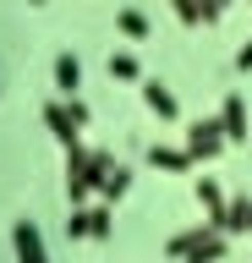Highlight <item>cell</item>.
Instances as JSON below:
<instances>
[{"mask_svg": "<svg viewBox=\"0 0 252 263\" xmlns=\"http://www.w3.org/2000/svg\"><path fill=\"white\" fill-rule=\"evenodd\" d=\"M66 236L71 241H104L110 236V209H83V203H71V219H66Z\"/></svg>", "mask_w": 252, "mask_h": 263, "instance_id": "obj_3", "label": "cell"}, {"mask_svg": "<svg viewBox=\"0 0 252 263\" xmlns=\"http://www.w3.org/2000/svg\"><path fill=\"white\" fill-rule=\"evenodd\" d=\"M115 22H121V33H126V39H148V16H143V11H121Z\"/></svg>", "mask_w": 252, "mask_h": 263, "instance_id": "obj_15", "label": "cell"}, {"mask_svg": "<svg viewBox=\"0 0 252 263\" xmlns=\"http://www.w3.org/2000/svg\"><path fill=\"white\" fill-rule=\"evenodd\" d=\"M11 252H17L22 263H44V236H38L33 219H17V230H11Z\"/></svg>", "mask_w": 252, "mask_h": 263, "instance_id": "obj_5", "label": "cell"}, {"mask_svg": "<svg viewBox=\"0 0 252 263\" xmlns=\"http://www.w3.org/2000/svg\"><path fill=\"white\" fill-rule=\"evenodd\" d=\"M143 104H148V110L159 115V121H176V115H181V104H176V93H170V88H165L159 77H148V82H143Z\"/></svg>", "mask_w": 252, "mask_h": 263, "instance_id": "obj_6", "label": "cell"}, {"mask_svg": "<svg viewBox=\"0 0 252 263\" xmlns=\"http://www.w3.org/2000/svg\"><path fill=\"white\" fill-rule=\"evenodd\" d=\"M219 121H225V137H230V143H247V99H241V93L225 99Z\"/></svg>", "mask_w": 252, "mask_h": 263, "instance_id": "obj_7", "label": "cell"}, {"mask_svg": "<svg viewBox=\"0 0 252 263\" xmlns=\"http://www.w3.org/2000/svg\"><path fill=\"white\" fill-rule=\"evenodd\" d=\"M247 230H252V197H241L225 209V236H247Z\"/></svg>", "mask_w": 252, "mask_h": 263, "instance_id": "obj_13", "label": "cell"}, {"mask_svg": "<svg viewBox=\"0 0 252 263\" xmlns=\"http://www.w3.org/2000/svg\"><path fill=\"white\" fill-rule=\"evenodd\" d=\"M225 143H230V137H225V121H219V115L214 121H198V126L186 132V154H192V159H214Z\"/></svg>", "mask_w": 252, "mask_h": 263, "instance_id": "obj_4", "label": "cell"}, {"mask_svg": "<svg viewBox=\"0 0 252 263\" xmlns=\"http://www.w3.org/2000/svg\"><path fill=\"white\" fill-rule=\"evenodd\" d=\"M236 66H241V71H252V39L241 44V55H236Z\"/></svg>", "mask_w": 252, "mask_h": 263, "instance_id": "obj_19", "label": "cell"}, {"mask_svg": "<svg viewBox=\"0 0 252 263\" xmlns=\"http://www.w3.org/2000/svg\"><path fill=\"white\" fill-rule=\"evenodd\" d=\"M126 186H132V170H126V164H110V170H104V181H99L104 203H115V197H126Z\"/></svg>", "mask_w": 252, "mask_h": 263, "instance_id": "obj_12", "label": "cell"}, {"mask_svg": "<svg viewBox=\"0 0 252 263\" xmlns=\"http://www.w3.org/2000/svg\"><path fill=\"white\" fill-rule=\"evenodd\" d=\"M33 6H44V0H33Z\"/></svg>", "mask_w": 252, "mask_h": 263, "instance_id": "obj_20", "label": "cell"}, {"mask_svg": "<svg viewBox=\"0 0 252 263\" xmlns=\"http://www.w3.org/2000/svg\"><path fill=\"white\" fill-rule=\"evenodd\" d=\"M148 164H153V170H170V176H181V170H192L198 159H192L186 148H159V143H153V148H148Z\"/></svg>", "mask_w": 252, "mask_h": 263, "instance_id": "obj_8", "label": "cell"}, {"mask_svg": "<svg viewBox=\"0 0 252 263\" xmlns=\"http://www.w3.org/2000/svg\"><path fill=\"white\" fill-rule=\"evenodd\" d=\"M165 252H170V258H225V230H192V236H176V241H170L165 247Z\"/></svg>", "mask_w": 252, "mask_h": 263, "instance_id": "obj_2", "label": "cell"}, {"mask_svg": "<svg viewBox=\"0 0 252 263\" xmlns=\"http://www.w3.org/2000/svg\"><path fill=\"white\" fill-rule=\"evenodd\" d=\"M198 6H203V22H219V16L230 11V0H198Z\"/></svg>", "mask_w": 252, "mask_h": 263, "instance_id": "obj_17", "label": "cell"}, {"mask_svg": "<svg viewBox=\"0 0 252 263\" xmlns=\"http://www.w3.org/2000/svg\"><path fill=\"white\" fill-rule=\"evenodd\" d=\"M55 88H61V93H77V88H83V66L71 61V55H55Z\"/></svg>", "mask_w": 252, "mask_h": 263, "instance_id": "obj_11", "label": "cell"}, {"mask_svg": "<svg viewBox=\"0 0 252 263\" xmlns=\"http://www.w3.org/2000/svg\"><path fill=\"white\" fill-rule=\"evenodd\" d=\"M170 6H176V16H181L186 28H198V22H203V6H198V0H170Z\"/></svg>", "mask_w": 252, "mask_h": 263, "instance_id": "obj_16", "label": "cell"}, {"mask_svg": "<svg viewBox=\"0 0 252 263\" xmlns=\"http://www.w3.org/2000/svg\"><path fill=\"white\" fill-rule=\"evenodd\" d=\"M44 126H50L55 132V137H61V143H77V132H83V126H77V121H71V110H66V104H44Z\"/></svg>", "mask_w": 252, "mask_h": 263, "instance_id": "obj_9", "label": "cell"}, {"mask_svg": "<svg viewBox=\"0 0 252 263\" xmlns=\"http://www.w3.org/2000/svg\"><path fill=\"white\" fill-rule=\"evenodd\" d=\"M110 77H121V82H137V77H143L137 55H126V49H121V55H110Z\"/></svg>", "mask_w": 252, "mask_h": 263, "instance_id": "obj_14", "label": "cell"}, {"mask_svg": "<svg viewBox=\"0 0 252 263\" xmlns=\"http://www.w3.org/2000/svg\"><path fill=\"white\" fill-rule=\"evenodd\" d=\"M198 203H203V214H208V225L225 230V209H230V203H225V192H219L214 181H198Z\"/></svg>", "mask_w": 252, "mask_h": 263, "instance_id": "obj_10", "label": "cell"}, {"mask_svg": "<svg viewBox=\"0 0 252 263\" xmlns=\"http://www.w3.org/2000/svg\"><path fill=\"white\" fill-rule=\"evenodd\" d=\"M110 154L104 148H77L71 143L66 148V197L71 203H88V192H99V181H104V170H110Z\"/></svg>", "mask_w": 252, "mask_h": 263, "instance_id": "obj_1", "label": "cell"}, {"mask_svg": "<svg viewBox=\"0 0 252 263\" xmlns=\"http://www.w3.org/2000/svg\"><path fill=\"white\" fill-rule=\"evenodd\" d=\"M66 110H71V121H77V126H88V104H83L77 93H71V104H66Z\"/></svg>", "mask_w": 252, "mask_h": 263, "instance_id": "obj_18", "label": "cell"}]
</instances>
